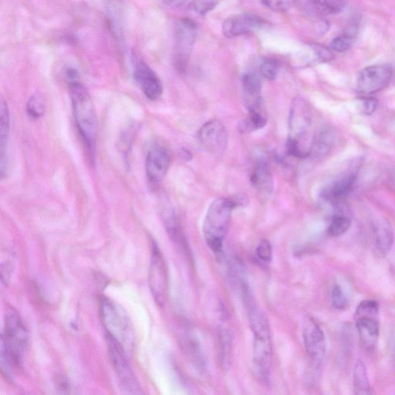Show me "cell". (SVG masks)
Returning <instances> with one entry per match:
<instances>
[{
  "label": "cell",
  "mask_w": 395,
  "mask_h": 395,
  "mask_svg": "<svg viewBox=\"0 0 395 395\" xmlns=\"http://www.w3.org/2000/svg\"><path fill=\"white\" fill-rule=\"evenodd\" d=\"M262 76L266 80H274L279 73V64L274 60H265L260 67Z\"/></svg>",
  "instance_id": "32"
},
{
  "label": "cell",
  "mask_w": 395,
  "mask_h": 395,
  "mask_svg": "<svg viewBox=\"0 0 395 395\" xmlns=\"http://www.w3.org/2000/svg\"><path fill=\"white\" fill-rule=\"evenodd\" d=\"M149 287L157 305L164 307L169 295V273L167 263L155 242H152L149 268Z\"/></svg>",
  "instance_id": "10"
},
{
  "label": "cell",
  "mask_w": 395,
  "mask_h": 395,
  "mask_svg": "<svg viewBox=\"0 0 395 395\" xmlns=\"http://www.w3.org/2000/svg\"><path fill=\"white\" fill-rule=\"evenodd\" d=\"M162 1L169 6L179 7L187 1V0H162Z\"/></svg>",
  "instance_id": "38"
},
{
  "label": "cell",
  "mask_w": 395,
  "mask_h": 395,
  "mask_svg": "<svg viewBox=\"0 0 395 395\" xmlns=\"http://www.w3.org/2000/svg\"><path fill=\"white\" fill-rule=\"evenodd\" d=\"M10 112L7 103L2 100L1 109H0V151H1V174L5 177L7 169L6 146L9 135H10Z\"/></svg>",
  "instance_id": "23"
},
{
  "label": "cell",
  "mask_w": 395,
  "mask_h": 395,
  "mask_svg": "<svg viewBox=\"0 0 395 395\" xmlns=\"http://www.w3.org/2000/svg\"><path fill=\"white\" fill-rule=\"evenodd\" d=\"M172 154L167 146L155 144L147 154L145 169L149 181L156 185L164 178L169 169Z\"/></svg>",
  "instance_id": "14"
},
{
  "label": "cell",
  "mask_w": 395,
  "mask_h": 395,
  "mask_svg": "<svg viewBox=\"0 0 395 395\" xmlns=\"http://www.w3.org/2000/svg\"><path fill=\"white\" fill-rule=\"evenodd\" d=\"M219 348H220V359H221L222 365L226 369L231 364L233 359V342L231 332L226 329H220L218 333Z\"/></svg>",
  "instance_id": "25"
},
{
  "label": "cell",
  "mask_w": 395,
  "mask_h": 395,
  "mask_svg": "<svg viewBox=\"0 0 395 395\" xmlns=\"http://www.w3.org/2000/svg\"><path fill=\"white\" fill-rule=\"evenodd\" d=\"M354 39V32L347 31L341 36H337L330 42V49L339 53L345 52L352 47Z\"/></svg>",
  "instance_id": "29"
},
{
  "label": "cell",
  "mask_w": 395,
  "mask_h": 395,
  "mask_svg": "<svg viewBox=\"0 0 395 395\" xmlns=\"http://www.w3.org/2000/svg\"><path fill=\"white\" fill-rule=\"evenodd\" d=\"M268 122L262 112H249V116L238 125V130L242 134H250L261 130Z\"/></svg>",
  "instance_id": "26"
},
{
  "label": "cell",
  "mask_w": 395,
  "mask_h": 395,
  "mask_svg": "<svg viewBox=\"0 0 395 395\" xmlns=\"http://www.w3.org/2000/svg\"><path fill=\"white\" fill-rule=\"evenodd\" d=\"M305 345L309 359L315 367L322 364L326 354V342L323 330L316 321L308 317L302 327Z\"/></svg>",
  "instance_id": "12"
},
{
  "label": "cell",
  "mask_w": 395,
  "mask_h": 395,
  "mask_svg": "<svg viewBox=\"0 0 395 395\" xmlns=\"http://www.w3.org/2000/svg\"><path fill=\"white\" fill-rule=\"evenodd\" d=\"M394 359H395V346H394Z\"/></svg>",
  "instance_id": "40"
},
{
  "label": "cell",
  "mask_w": 395,
  "mask_h": 395,
  "mask_svg": "<svg viewBox=\"0 0 395 395\" xmlns=\"http://www.w3.org/2000/svg\"><path fill=\"white\" fill-rule=\"evenodd\" d=\"M374 241L376 249L382 254H387L394 241L392 228L387 219L376 220L374 225Z\"/></svg>",
  "instance_id": "21"
},
{
  "label": "cell",
  "mask_w": 395,
  "mask_h": 395,
  "mask_svg": "<svg viewBox=\"0 0 395 395\" xmlns=\"http://www.w3.org/2000/svg\"><path fill=\"white\" fill-rule=\"evenodd\" d=\"M219 0H191L189 10L200 16H204L214 10Z\"/></svg>",
  "instance_id": "30"
},
{
  "label": "cell",
  "mask_w": 395,
  "mask_h": 395,
  "mask_svg": "<svg viewBox=\"0 0 395 395\" xmlns=\"http://www.w3.org/2000/svg\"><path fill=\"white\" fill-rule=\"evenodd\" d=\"M73 117L78 132L84 141L90 159H95L98 119L95 107L88 91L80 80L69 81Z\"/></svg>",
  "instance_id": "2"
},
{
  "label": "cell",
  "mask_w": 395,
  "mask_h": 395,
  "mask_svg": "<svg viewBox=\"0 0 395 395\" xmlns=\"http://www.w3.org/2000/svg\"><path fill=\"white\" fill-rule=\"evenodd\" d=\"M332 299L334 307L337 310H347L348 308V299L342 288L337 284L332 290Z\"/></svg>",
  "instance_id": "33"
},
{
  "label": "cell",
  "mask_w": 395,
  "mask_h": 395,
  "mask_svg": "<svg viewBox=\"0 0 395 395\" xmlns=\"http://www.w3.org/2000/svg\"><path fill=\"white\" fill-rule=\"evenodd\" d=\"M110 360L117 376L122 389L126 394H141V386L132 369L125 353V348L115 338L106 334Z\"/></svg>",
  "instance_id": "8"
},
{
  "label": "cell",
  "mask_w": 395,
  "mask_h": 395,
  "mask_svg": "<svg viewBox=\"0 0 395 395\" xmlns=\"http://www.w3.org/2000/svg\"><path fill=\"white\" fill-rule=\"evenodd\" d=\"M314 50L316 52L317 57L320 61L328 62L332 60L334 58L332 52L329 49L322 47V46L316 45L314 47Z\"/></svg>",
  "instance_id": "37"
},
{
  "label": "cell",
  "mask_w": 395,
  "mask_h": 395,
  "mask_svg": "<svg viewBox=\"0 0 395 395\" xmlns=\"http://www.w3.org/2000/svg\"><path fill=\"white\" fill-rule=\"evenodd\" d=\"M242 85L248 111L262 112V83L259 75L255 73H245L242 79Z\"/></svg>",
  "instance_id": "19"
},
{
  "label": "cell",
  "mask_w": 395,
  "mask_h": 395,
  "mask_svg": "<svg viewBox=\"0 0 395 395\" xmlns=\"http://www.w3.org/2000/svg\"><path fill=\"white\" fill-rule=\"evenodd\" d=\"M27 114L33 119L40 118L44 113L42 100L35 96L30 98L26 106Z\"/></svg>",
  "instance_id": "34"
},
{
  "label": "cell",
  "mask_w": 395,
  "mask_h": 395,
  "mask_svg": "<svg viewBox=\"0 0 395 395\" xmlns=\"http://www.w3.org/2000/svg\"><path fill=\"white\" fill-rule=\"evenodd\" d=\"M199 140L206 152L218 157L226 152L227 148L226 128L218 120L209 121L200 128Z\"/></svg>",
  "instance_id": "13"
},
{
  "label": "cell",
  "mask_w": 395,
  "mask_h": 395,
  "mask_svg": "<svg viewBox=\"0 0 395 395\" xmlns=\"http://www.w3.org/2000/svg\"><path fill=\"white\" fill-rule=\"evenodd\" d=\"M28 339V332L19 314L14 309L7 310L1 343L14 365L19 367L23 364Z\"/></svg>",
  "instance_id": "6"
},
{
  "label": "cell",
  "mask_w": 395,
  "mask_h": 395,
  "mask_svg": "<svg viewBox=\"0 0 395 395\" xmlns=\"http://www.w3.org/2000/svg\"><path fill=\"white\" fill-rule=\"evenodd\" d=\"M196 33V25L191 20L181 19L176 25L173 62L174 68L181 73L186 71Z\"/></svg>",
  "instance_id": "9"
},
{
  "label": "cell",
  "mask_w": 395,
  "mask_h": 395,
  "mask_svg": "<svg viewBox=\"0 0 395 395\" xmlns=\"http://www.w3.org/2000/svg\"><path fill=\"white\" fill-rule=\"evenodd\" d=\"M243 296L253 333V369L260 381H270L273 357L271 330L268 317L257 305L249 287L243 286Z\"/></svg>",
  "instance_id": "1"
},
{
  "label": "cell",
  "mask_w": 395,
  "mask_h": 395,
  "mask_svg": "<svg viewBox=\"0 0 395 395\" xmlns=\"http://www.w3.org/2000/svg\"><path fill=\"white\" fill-rule=\"evenodd\" d=\"M258 258L265 263H270L273 258L272 246L269 241H262L256 249Z\"/></svg>",
  "instance_id": "35"
},
{
  "label": "cell",
  "mask_w": 395,
  "mask_h": 395,
  "mask_svg": "<svg viewBox=\"0 0 395 395\" xmlns=\"http://www.w3.org/2000/svg\"><path fill=\"white\" fill-rule=\"evenodd\" d=\"M264 23L259 16L241 14L228 17L223 23L222 31L227 38H235L260 29Z\"/></svg>",
  "instance_id": "15"
},
{
  "label": "cell",
  "mask_w": 395,
  "mask_h": 395,
  "mask_svg": "<svg viewBox=\"0 0 395 395\" xmlns=\"http://www.w3.org/2000/svg\"><path fill=\"white\" fill-rule=\"evenodd\" d=\"M334 142V137L332 132L325 131L320 133L313 141L311 147V154L316 157L326 155L330 149Z\"/></svg>",
  "instance_id": "27"
},
{
  "label": "cell",
  "mask_w": 395,
  "mask_h": 395,
  "mask_svg": "<svg viewBox=\"0 0 395 395\" xmlns=\"http://www.w3.org/2000/svg\"><path fill=\"white\" fill-rule=\"evenodd\" d=\"M235 208L236 206L232 198L218 199L209 208L204 224V233L210 249L216 253L223 250Z\"/></svg>",
  "instance_id": "4"
},
{
  "label": "cell",
  "mask_w": 395,
  "mask_h": 395,
  "mask_svg": "<svg viewBox=\"0 0 395 395\" xmlns=\"http://www.w3.org/2000/svg\"><path fill=\"white\" fill-rule=\"evenodd\" d=\"M181 157L186 161H191L192 159V154L191 153V152L189 150H188L187 149H181Z\"/></svg>",
  "instance_id": "39"
},
{
  "label": "cell",
  "mask_w": 395,
  "mask_h": 395,
  "mask_svg": "<svg viewBox=\"0 0 395 395\" xmlns=\"http://www.w3.org/2000/svg\"><path fill=\"white\" fill-rule=\"evenodd\" d=\"M300 10L315 19L342 12L347 0H299Z\"/></svg>",
  "instance_id": "17"
},
{
  "label": "cell",
  "mask_w": 395,
  "mask_h": 395,
  "mask_svg": "<svg viewBox=\"0 0 395 395\" xmlns=\"http://www.w3.org/2000/svg\"><path fill=\"white\" fill-rule=\"evenodd\" d=\"M261 3L274 12H288L295 4L296 0H260Z\"/></svg>",
  "instance_id": "31"
},
{
  "label": "cell",
  "mask_w": 395,
  "mask_h": 395,
  "mask_svg": "<svg viewBox=\"0 0 395 395\" xmlns=\"http://www.w3.org/2000/svg\"><path fill=\"white\" fill-rule=\"evenodd\" d=\"M310 118L308 107L304 100H293L289 117V135L287 142L288 154L298 159L310 156L312 143L309 142Z\"/></svg>",
  "instance_id": "3"
},
{
  "label": "cell",
  "mask_w": 395,
  "mask_h": 395,
  "mask_svg": "<svg viewBox=\"0 0 395 395\" xmlns=\"http://www.w3.org/2000/svg\"><path fill=\"white\" fill-rule=\"evenodd\" d=\"M379 105V100L374 98H365L363 100L362 112L366 115H371Z\"/></svg>",
  "instance_id": "36"
},
{
  "label": "cell",
  "mask_w": 395,
  "mask_h": 395,
  "mask_svg": "<svg viewBox=\"0 0 395 395\" xmlns=\"http://www.w3.org/2000/svg\"><path fill=\"white\" fill-rule=\"evenodd\" d=\"M164 224L171 240L186 254H189V247L186 238L182 232L179 220L172 210L164 214Z\"/></svg>",
  "instance_id": "22"
},
{
  "label": "cell",
  "mask_w": 395,
  "mask_h": 395,
  "mask_svg": "<svg viewBox=\"0 0 395 395\" xmlns=\"http://www.w3.org/2000/svg\"><path fill=\"white\" fill-rule=\"evenodd\" d=\"M352 226V220L342 212L336 214L330 221L327 233L330 236L339 237L346 233Z\"/></svg>",
  "instance_id": "28"
},
{
  "label": "cell",
  "mask_w": 395,
  "mask_h": 395,
  "mask_svg": "<svg viewBox=\"0 0 395 395\" xmlns=\"http://www.w3.org/2000/svg\"><path fill=\"white\" fill-rule=\"evenodd\" d=\"M354 389L356 394H372L371 384L365 364L357 360L354 370Z\"/></svg>",
  "instance_id": "24"
},
{
  "label": "cell",
  "mask_w": 395,
  "mask_h": 395,
  "mask_svg": "<svg viewBox=\"0 0 395 395\" xmlns=\"http://www.w3.org/2000/svg\"><path fill=\"white\" fill-rule=\"evenodd\" d=\"M251 181L255 189L263 196H268L273 189V179L270 165L265 159L256 161Z\"/></svg>",
  "instance_id": "20"
},
{
  "label": "cell",
  "mask_w": 395,
  "mask_h": 395,
  "mask_svg": "<svg viewBox=\"0 0 395 395\" xmlns=\"http://www.w3.org/2000/svg\"><path fill=\"white\" fill-rule=\"evenodd\" d=\"M99 312L106 334L115 338L125 349L130 348L134 341V332L123 308L111 299L102 297L100 299Z\"/></svg>",
  "instance_id": "5"
},
{
  "label": "cell",
  "mask_w": 395,
  "mask_h": 395,
  "mask_svg": "<svg viewBox=\"0 0 395 395\" xmlns=\"http://www.w3.org/2000/svg\"><path fill=\"white\" fill-rule=\"evenodd\" d=\"M134 78L144 95L151 100L159 99L163 92L162 83L154 71L143 61H137L134 69Z\"/></svg>",
  "instance_id": "16"
},
{
  "label": "cell",
  "mask_w": 395,
  "mask_h": 395,
  "mask_svg": "<svg viewBox=\"0 0 395 395\" xmlns=\"http://www.w3.org/2000/svg\"><path fill=\"white\" fill-rule=\"evenodd\" d=\"M355 324L360 342L366 351L372 352L378 344L380 324L378 302L366 300L357 306Z\"/></svg>",
  "instance_id": "7"
},
{
  "label": "cell",
  "mask_w": 395,
  "mask_h": 395,
  "mask_svg": "<svg viewBox=\"0 0 395 395\" xmlns=\"http://www.w3.org/2000/svg\"><path fill=\"white\" fill-rule=\"evenodd\" d=\"M394 76V69L389 63L374 64L364 68L357 78V90L369 96L385 89Z\"/></svg>",
  "instance_id": "11"
},
{
  "label": "cell",
  "mask_w": 395,
  "mask_h": 395,
  "mask_svg": "<svg viewBox=\"0 0 395 395\" xmlns=\"http://www.w3.org/2000/svg\"><path fill=\"white\" fill-rule=\"evenodd\" d=\"M356 174L348 173L330 182L321 192V198L332 205H339L354 190Z\"/></svg>",
  "instance_id": "18"
}]
</instances>
